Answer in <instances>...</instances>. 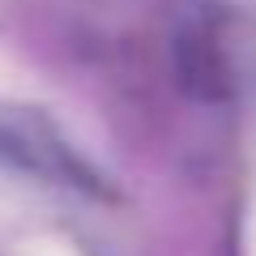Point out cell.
<instances>
[{"mask_svg": "<svg viewBox=\"0 0 256 256\" xmlns=\"http://www.w3.org/2000/svg\"><path fill=\"white\" fill-rule=\"evenodd\" d=\"M22 256H82L73 244H64V239H30L22 248Z\"/></svg>", "mask_w": 256, "mask_h": 256, "instance_id": "obj_1", "label": "cell"}, {"mask_svg": "<svg viewBox=\"0 0 256 256\" xmlns=\"http://www.w3.org/2000/svg\"><path fill=\"white\" fill-rule=\"evenodd\" d=\"M248 256H256V196H252V214H248Z\"/></svg>", "mask_w": 256, "mask_h": 256, "instance_id": "obj_2", "label": "cell"}]
</instances>
